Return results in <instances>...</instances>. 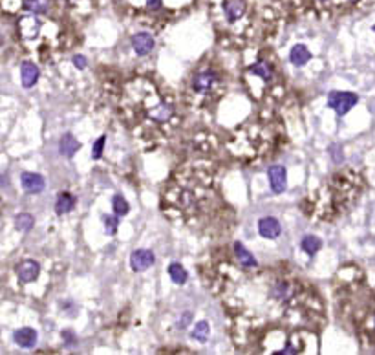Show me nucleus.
I'll list each match as a JSON object with an SVG mask.
<instances>
[{
    "label": "nucleus",
    "mask_w": 375,
    "mask_h": 355,
    "mask_svg": "<svg viewBox=\"0 0 375 355\" xmlns=\"http://www.w3.org/2000/svg\"><path fill=\"white\" fill-rule=\"evenodd\" d=\"M359 103V97L352 92H329L328 95V106L333 108L339 116H344Z\"/></svg>",
    "instance_id": "obj_1"
},
{
    "label": "nucleus",
    "mask_w": 375,
    "mask_h": 355,
    "mask_svg": "<svg viewBox=\"0 0 375 355\" xmlns=\"http://www.w3.org/2000/svg\"><path fill=\"white\" fill-rule=\"evenodd\" d=\"M269 183H271V190L275 194H280V192H284L285 187H287V170L285 167L282 165H273L269 168Z\"/></svg>",
    "instance_id": "obj_2"
},
{
    "label": "nucleus",
    "mask_w": 375,
    "mask_h": 355,
    "mask_svg": "<svg viewBox=\"0 0 375 355\" xmlns=\"http://www.w3.org/2000/svg\"><path fill=\"white\" fill-rule=\"evenodd\" d=\"M154 260H156V257L150 249H138L130 255V265H132L134 271L138 273L146 271L154 264Z\"/></svg>",
    "instance_id": "obj_3"
},
{
    "label": "nucleus",
    "mask_w": 375,
    "mask_h": 355,
    "mask_svg": "<svg viewBox=\"0 0 375 355\" xmlns=\"http://www.w3.org/2000/svg\"><path fill=\"white\" fill-rule=\"evenodd\" d=\"M22 189L29 192V194H39L46 187V181L41 174H35V172H24L21 178Z\"/></svg>",
    "instance_id": "obj_4"
},
{
    "label": "nucleus",
    "mask_w": 375,
    "mask_h": 355,
    "mask_svg": "<svg viewBox=\"0 0 375 355\" xmlns=\"http://www.w3.org/2000/svg\"><path fill=\"white\" fill-rule=\"evenodd\" d=\"M280 231H282V227H280V222H278L277 218H273V216L260 218V222H258V233L264 238L275 240V238H278Z\"/></svg>",
    "instance_id": "obj_5"
},
{
    "label": "nucleus",
    "mask_w": 375,
    "mask_h": 355,
    "mask_svg": "<svg viewBox=\"0 0 375 355\" xmlns=\"http://www.w3.org/2000/svg\"><path fill=\"white\" fill-rule=\"evenodd\" d=\"M39 271H41V267L39 264L35 262V260H24L21 264L17 265V275H19V279L22 282H31L39 277Z\"/></svg>",
    "instance_id": "obj_6"
},
{
    "label": "nucleus",
    "mask_w": 375,
    "mask_h": 355,
    "mask_svg": "<svg viewBox=\"0 0 375 355\" xmlns=\"http://www.w3.org/2000/svg\"><path fill=\"white\" fill-rule=\"evenodd\" d=\"M132 48L138 55H146L154 48V39L148 33H138L132 37Z\"/></svg>",
    "instance_id": "obj_7"
},
{
    "label": "nucleus",
    "mask_w": 375,
    "mask_h": 355,
    "mask_svg": "<svg viewBox=\"0 0 375 355\" xmlns=\"http://www.w3.org/2000/svg\"><path fill=\"white\" fill-rule=\"evenodd\" d=\"M216 83V73L212 70H203L200 73H196V77L192 79V88L198 92L209 90L212 84Z\"/></svg>",
    "instance_id": "obj_8"
},
{
    "label": "nucleus",
    "mask_w": 375,
    "mask_h": 355,
    "mask_svg": "<svg viewBox=\"0 0 375 355\" xmlns=\"http://www.w3.org/2000/svg\"><path fill=\"white\" fill-rule=\"evenodd\" d=\"M15 342L22 348H33L37 344V331L31 328H21L15 331Z\"/></svg>",
    "instance_id": "obj_9"
},
{
    "label": "nucleus",
    "mask_w": 375,
    "mask_h": 355,
    "mask_svg": "<svg viewBox=\"0 0 375 355\" xmlns=\"http://www.w3.org/2000/svg\"><path fill=\"white\" fill-rule=\"evenodd\" d=\"M79 148H81V143L75 140L73 134H70V132L64 134L63 138H61V141H59V150H61V154L66 156V158H73V154H75Z\"/></svg>",
    "instance_id": "obj_10"
},
{
    "label": "nucleus",
    "mask_w": 375,
    "mask_h": 355,
    "mask_svg": "<svg viewBox=\"0 0 375 355\" xmlns=\"http://www.w3.org/2000/svg\"><path fill=\"white\" fill-rule=\"evenodd\" d=\"M21 79L24 88H31L39 81V68L33 63H24L21 68Z\"/></svg>",
    "instance_id": "obj_11"
},
{
    "label": "nucleus",
    "mask_w": 375,
    "mask_h": 355,
    "mask_svg": "<svg viewBox=\"0 0 375 355\" xmlns=\"http://www.w3.org/2000/svg\"><path fill=\"white\" fill-rule=\"evenodd\" d=\"M223 9H225V15H227V21L234 22L238 21L243 15V11H245V2H243V0H227Z\"/></svg>",
    "instance_id": "obj_12"
},
{
    "label": "nucleus",
    "mask_w": 375,
    "mask_h": 355,
    "mask_svg": "<svg viewBox=\"0 0 375 355\" xmlns=\"http://www.w3.org/2000/svg\"><path fill=\"white\" fill-rule=\"evenodd\" d=\"M289 59H291V63L295 64V66H304V64L311 59V53H309V49H307L304 44H297V46L291 48Z\"/></svg>",
    "instance_id": "obj_13"
},
{
    "label": "nucleus",
    "mask_w": 375,
    "mask_h": 355,
    "mask_svg": "<svg viewBox=\"0 0 375 355\" xmlns=\"http://www.w3.org/2000/svg\"><path fill=\"white\" fill-rule=\"evenodd\" d=\"M234 253H236L238 262L242 265H245V267H255V265H257V258L245 249V245H243L242 242H236V244H234Z\"/></svg>",
    "instance_id": "obj_14"
},
{
    "label": "nucleus",
    "mask_w": 375,
    "mask_h": 355,
    "mask_svg": "<svg viewBox=\"0 0 375 355\" xmlns=\"http://www.w3.org/2000/svg\"><path fill=\"white\" fill-rule=\"evenodd\" d=\"M73 205H75V198L71 194H68V192H64V194H61L57 198V203H55L57 214L59 216L66 214V213H70V211L73 209Z\"/></svg>",
    "instance_id": "obj_15"
},
{
    "label": "nucleus",
    "mask_w": 375,
    "mask_h": 355,
    "mask_svg": "<svg viewBox=\"0 0 375 355\" xmlns=\"http://www.w3.org/2000/svg\"><path fill=\"white\" fill-rule=\"evenodd\" d=\"M168 275H170V279H172V282L174 284H185L187 282V279H188V275H187V271H185V267L183 265H180V264H170V267H168Z\"/></svg>",
    "instance_id": "obj_16"
},
{
    "label": "nucleus",
    "mask_w": 375,
    "mask_h": 355,
    "mask_svg": "<svg viewBox=\"0 0 375 355\" xmlns=\"http://www.w3.org/2000/svg\"><path fill=\"white\" fill-rule=\"evenodd\" d=\"M300 247L306 251L307 255H315V253L322 247V242H320V238H317L315 235H307V237L302 240Z\"/></svg>",
    "instance_id": "obj_17"
},
{
    "label": "nucleus",
    "mask_w": 375,
    "mask_h": 355,
    "mask_svg": "<svg viewBox=\"0 0 375 355\" xmlns=\"http://www.w3.org/2000/svg\"><path fill=\"white\" fill-rule=\"evenodd\" d=\"M251 73H257V75H260L262 79H265V81H271L273 79V68L265 63V61H260V63L253 64V66H251Z\"/></svg>",
    "instance_id": "obj_18"
},
{
    "label": "nucleus",
    "mask_w": 375,
    "mask_h": 355,
    "mask_svg": "<svg viewBox=\"0 0 375 355\" xmlns=\"http://www.w3.org/2000/svg\"><path fill=\"white\" fill-rule=\"evenodd\" d=\"M209 333H211V328H209V322H205V320L198 322L194 326V330H192V337H194L198 342H207Z\"/></svg>",
    "instance_id": "obj_19"
},
{
    "label": "nucleus",
    "mask_w": 375,
    "mask_h": 355,
    "mask_svg": "<svg viewBox=\"0 0 375 355\" xmlns=\"http://www.w3.org/2000/svg\"><path fill=\"white\" fill-rule=\"evenodd\" d=\"M15 227H17L19 231H22V233H28V231L33 227V216L28 214V213L19 214L17 218H15Z\"/></svg>",
    "instance_id": "obj_20"
},
{
    "label": "nucleus",
    "mask_w": 375,
    "mask_h": 355,
    "mask_svg": "<svg viewBox=\"0 0 375 355\" xmlns=\"http://www.w3.org/2000/svg\"><path fill=\"white\" fill-rule=\"evenodd\" d=\"M172 116V106L170 105H160L158 108H154V110H150V118L156 119V121H167L168 118Z\"/></svg>",
    "instance_id": "obj_21"
},
{
    "label": "nucleus",
    "mask_w": 375,
    "mask_h": 355,
    "mask_svg": "<svg viewBox=\"0 0 375 355\" xmlns=\"http://www.w3.org/2000/svg\"><path fill=\"white\" fill-rule=\"evenodd\" d=\"M24 7L33 15H41L48 9V0H26Z\"/></svg>",
    "instance_id": "obj_22"
},
{
    "label": "nucleus",
    "mask_w": 375,
    "mask_h": 355,
    "mask_svg": "<svg viewBox=\"0 0 375 355\" xmlns=\"http://www.w3.org/2000/svg\"><path fill=\"white\" fill-rule=\"evenodd\" d=\"M112 207H114V213L117 216H125L126 213H128V202H126L125 198L121 194H116L114 196V200H112Z\"/></svg>",
    "instance_id": "obj_23"
},
{
    "label": "nucleus",
    "mask_w": 375,
    "mask_h": 355,
    "mask_svg": "<svg viewBox=\"0 0 375 355\" xmlns=\"http://www.w3.org/2000/svg\"><path fill=\"white\" fill-rule=\"evenodd\" d=\"M116 216H103V223H104V229H106V235H116V231H117V227H119V220L116 218Z\"/></svg>",
    "instance_id": "obj_24"
},
{
    "label": "nucleus",
    "mask_w": 375,
    "mask_h": 355,
    "mask_svg": "<svg viewBox=\"0 0 375 355\" xmlns=\"http://www.w3.org/2000/svg\"><path fill=\"white\" fill-rule=\"evenodd\" d=\"M104 141H106V138H104V136H101V138L95 141V145H94V150H92V158H94V160H99V158H101V154H103Z\"/></svg>",
    "instance_id": "obj_25"
},
{
    "label": "nucleus",
    "mask_w": 375,
    "mask_h": 355,
    "mask_svg": "<svg viewBox=\"0 0 375 355\" xmlns=\"http://www.w3.org/2000/svg\"><path fill=\"white\" fill-rule=\"evenodd\" d=\"M73 64H75L79 70H83V68H86V59H84L83 55H75L73 57Z\"/></svg>",
    "instance_id": "obj_26"
},
{
    "label": "nucleus",
    "mask_w": 375,
    "mask_h": 355,
    "mask_svg": "<svg viewBox=\"0 0 375 355\" xmlns=\"http://www.w3.org/2000/svg\"><path fill=\"white\" fill-rule=\"evenodd\" d=\"M146 6L150 9H158L161 6V0H146Z\"/></svg>",
    "instance_id": "obj_27"
},
{
    "label": "nucleus",
    "mask_w": 375,
    "mask_h": 355,
    "mask_svg": "<svg viewBox=\"0 0 375 355\" xmlns=\"http://www.w3.org/2000/svg\"><path fill=\"white\" fill-rule=\"evenodd\" d=\"M63 337H64V341H66V344H73V342H75V339H71V337H73L71 331H64Z\"/></svg>",
    "instance_id": "obj_28"
},
{
    "label": "nucleus",
    "mask_w": 375,
    "mask_h": 355,
    "mask_svg": "<svg viewBox=\"0 0 375 355\" xmlns=\"http://www.w3.org/2000/svg\"><path fill=\"white\" fill-rule=\"evenodd\" d=\"M188 319H190V313H187L185 317H183V319L180 320V322H178V328H185V326H187V324H188Z\"/></svg>",
    "instance_id": "obj_29"
},
{
    "label": "nucleus",
    "mask_w": 375,
    "mask_h": 355,
    "mask_svg": "<svg viewBox=\"0 0 375 355\" xmlns=\"http://www.w3.org/2000/svg\"><path fill=\"white\" fill-rule=\"evenodd\" d=\"M374 31H375V26H374Z\"/></svg>",
    "instance_id": "obj_30"
}]
</instances>
